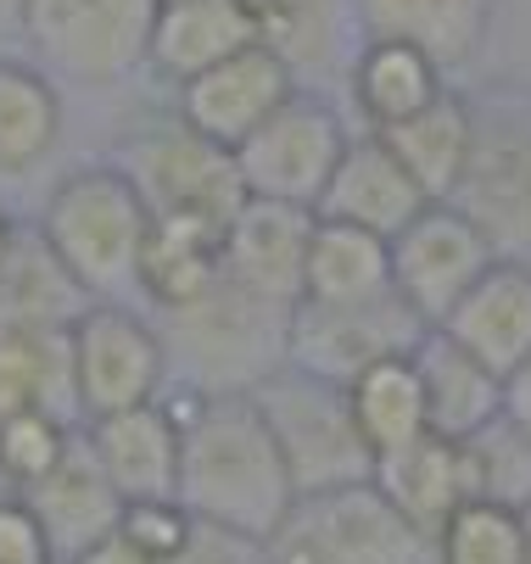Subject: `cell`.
Masks as SVG:
<instances>
[{
  "mask_svg": "<svg viewBox=\"0 0 531 564\" xmlns=\"http://www.w3.org/2000/svg\"><path fill=\"white\" fill-rule=\"evenodd\" d=\"M269 564H431V547L369 480H353L296 492L269 536Z\"/></svg>",
  "mask_w": 531,
  "mask_h": 564,
  "instance_id": "5b68a950",
  "label": "cell"
},
{
  "mask_svg": "<svg viewBox=\"0 0 531 564\" xmlns=\"http://www.w3.org/2000/svg\"><path fill=\"white\" fill-rule=\"evenodd\" d=\"M158 7H174V0H158Z\"/></svg>",
  "mask_w": 531,
  "mask_h": 564,
  "instance_id": "ee69618b",
  "label": "cell"
},
{
  "mask_svg": "<svg viewBox=\"0 0 531 564\" xmlns=\"http://www.w3.org/2000/svg\"><path fill=\"white\" fill-rule=\"evenodd\" d=\"M364 40H398L436 67H459L481 51L498 0H347Z\"/></svg>",
  "mask_w": 531,
  "mask_h": 564,
  "instance_id": "7402d4cb",
  "label": "cell"
},
{
  "mask_svg": "<svg viewBox=\"0 0 531 564\" xmlns=\"http://www.w3.org/2000/svg\"><path fill=\"white\" fill-rule=\"evenodd\" d=\"M7 492H12V487H7V480H0V498H7Z\"/></svg>",
  "mask_w": 531,
  "mask_h": 564,
  "instance_id": "7bdbcfd3",
  "label": "cell"
},
{
  "mask_svg": "<svg viewBox=\"0 0 531 564\" xmlns=\"http://www.w3.org/2000/svg\"><path fill=\"white\" fill-rule=\"evenodd\" d=\"M314 213L285 207V202H258L247 196L241 213L224 229V280L236 291L269 302V307H296L302 302V258H308Z\"/></svg>",
  "mask_w": 531,
  "mask_h": 564,
  "instance_id": "5bb4252c",
  "label": "cell"
},
{
  "mask_svg": "<svg viewBox=\"0 0 531 564\" xmlns=\"http://www.w3.org/2000/svg\"><path fill=\"white\" fill-rule=\"evenodd\" d=\"M285 307H269L230 280H218L202 302L169 313L163 347H180V369L196 391H252L285 364Z\"/></svg>",
  "mask_w": 531,
  "mask_h": 564,
  "instance_id": "277c9868",
  "label": "cell"
},
{
  "mask_svg": "<svg viewBox=\"0 0 531 564\" xmlns=\"http://www.w3.org/2000/svg\"><path fill=\"white\" fill-rule=\"evenodd\" d=\"M247 45H258V34L236 0H174V7H158L145 67H158L174 85H191L196 73L230 62Z\"/></svg>",
  "mask_w": 531,
  "mask_h": 564,
  "instance_id": "603a6c76",
  "label": "cell"
},
{
  "mask_svg": "<svg viewBox=\"0 0 531 564\" xmlns=\"http://www.w3.org/2000/svg\"><path fill=\"white\" fill-rule=\"evenodd\" d=\"M12 235H18V229L7 224V213H0V252H7V247H12Z\"/></svg>",
  "mask_w": 531,
  "mask_h": 564,
  "instance_id": "60d3db41",
  "label": "cell"
},
{
  "mask_svg": "<svg viewBox=\"0 0 531 564\" xmlns=\"http://www.w3.org/2000/svg\"><path fill=\"white\" fill-rule=\"evenodd\" d=\"M252 402L263 409L285 469L296 480V492H325V487H353L369 480V447L358 442L353 409H347V386L314 380L291 364L263 375L252 386Z\"/></svg>",
  "mask_w": 531,
  "mask_h": 564,
  "instance_id": "8992f818",
  "label": "cell"
},
{
  "mask_svg": "<svg viewBox=\"0 0 531 564\" xmlns=\"http://www.w3.org/2000/svg\"><path fill=\"white\" fill-rule=\"evenodd\" d=\"M347 409H353V425H358V442L369 447V458L398 453V447H409V442H420L431 431L425 391H420V375H414L409 352L369 364L347 386Z\"/></svg>",
  "mask_w": 531,
  "mask_h": 564,
  "instance_id": "f1b7e54d",
  "label": "cell"
},
{
  "mask_svg": "<svg viewBox=\"0 0 531 564\" xmlns=\"http://www.w3.org/2000/svg\"><path fill=\"white\" fill-rule=\"evenodd\" d=\"M191 520L224 525L269 542L285 509L296 503V480L285 453L252 402V391L202 397V409L180 431V492Z\"/></svg>",
  "mask_w": 531,
  "mask_h": 564,
  "instance_id": "6da1fadb",
  "label": "cell"
},
{
  "mask_svg": "<svg viewBox=\"0 0 531 564\" xmlns=\"http://www.w3.org/2000/svg\"><path fill=\"white\" fill-rule=\"evenodd\" d=\"M420 336H425V325L398 296L342 302V307L296 302L285 318V364L314 380H330V386H353L369 364L414 352Z\"/></svg>",
  "mask_w": 531,
  "mask_h": 564,
  "instance_id": "7c38bea8",
  "label": "cell"
},
{
  "mask_svg": "<svg viewBox=\"0 0 531 564\" xmlns=\"http://www.w3.org/2000/svg\"><path fill=\"white\" fill-rule=\"evenodd\" d=\"M90 307V296L67 280L51 247L34 235H12L0 252V330H67Z\"/></svg>",
  "mask_w": 531,
  "mask_h": 564,
  "instance_id": "484cf974",
  "label": "cell"
},
{
  "mask_svg": "<svg viewBox=\"0 0 531 564\" xmlns=\"http://www.w3.org/2000/svg\"><path fill=\"white\" fill-rule=\"evenodd\" d=\"M0 564H56L34 509L18 492L0 498Z\"/></svg>",
  "mask_w": 531,
  "mask_h": 564,
  "instance_id": "8d00e7d4",
  "label": "cell"
},
{
  "mask_svg": "<svg viewBox=\"0 0 531 564\" xmlns=\"http://www.w3.org/2000/svg\"><path fill=\"white\" fill-rule=\"evenodd\" d=\"M409 358H414V375L425 391V420L436 436L470 442L503 414V380L481 358H470L447 330H425Z\"/></svg>",
  "mask_w": 531,
  "mask_h": 564,
  "instance_id": "44dd1931",
  "label": "cell"
},
{
  "mask_svg": "<svg viewBox=\"0 0 531 564\" xmlns=\"http://www.w3.org/2000/svg\"><path fill=\"white\" fill-rule=\"evenodd\" d=\"M291 96H296V73L269 45H247L230 62H218L196 73L191 85H180V123L224 151H236Z\"/></svg>",
  "mask_w": 531,
  "mask_h": 564,
  "instance_id": "4fadbf2b",
  "label": "cell"
},
{
  "mask_svg": "<svg viewBox=\"0 0 531 564\" xmlns=\"http://www.w3.org/2000/svg\"><path fill=\"white\" fill-rule=\"evenodd\" d=\"M503 420L520 425V431L531 436V358L514 364V369L503 375Z\"/></svg>",
  "mask_w": 531,
  "mask_h": 564,
  "instance_id": "74e56055",
  "label": "cell"
},
{
  "mask_svg": "<svg viewBox=\"0 0 531 564\" xmlns=\"http://www.w3.org/2000/svg\"><path fill=\"white\" fill-rule=\"evenodd\" d=\"M436 330H447L470 358H481L498 380L531 358V263L498 258Z\"/></svg>",
  "mask_w": 531,
  "mask_h": 564,
  "instance_id": "ac0fdd59",
  "label": "cell"
},
{
  "mask_svg": "<svg viewBox=\"0 0 531 564\" xmlns=\"http://www.w3.org/2000/svg\"><path fill=\"white\" fill-rule=\"evenodd\" d=\"M465 447H470V469H476V498L525 514L531 509V436L498 414Z\"/></svg>",
  "mask_w": 531,
  "mask_h": 564,
  "instance_id": "d6a6232c",
  "label": "cell"
},
{
  "mask_svg": "<svg viewBox=\"0 0 531 564\" xmlns=\"http://www.w3.org/2000/svg\"><path fill=\"white\" fill-rule=\"evenodd\" d=\"M169 564H269V542L196 520V525H191V542H185Z\"/></svg>",
  "mask_w": 531,
  "mask_h": 564,
  "instance_id": "d590c367",
  "label": "cell"
},
{
  "mask_svg": "<svg viewBox=\"0 0 531 564\" xmlns=\"http://www.w3.org/2000/svg\"><path fill=\"white\" fill-rule=\"evenodd\" d=\"M191 525L196 520L185 514L180 498H140V503H123L118 514V536L151 564H169L191 542Z\"/></svg>",
  "mask_w": 531,
  "mask_h": 564,
  "instance_id": "e575fe53",
  "label": "cell"
},
{
  "mask_svg": "<svg viewBox=\"0 0 531 564\" xmlns=\"http://www.w3.org/2000/svg\"><path fill=\"white\" fill-rule=\"evenodd\" d=\"M224 229L230 224L151 218L140 240V263H134V291L158 313H180L202 302L224 280Z\"/></svg>",
  "mask_w": 531,
  "mask_h": 564,
  "instance_id": "ffe728a7",
  "label": "cell"
},
{
  "mask_svg": "<svg viewBox=\"0 0 531 564\" xmlns=\"http://www.w3.org/2000/svg\"><path fill=\"white\" fill-rule=\"evenodd\" d=\"M67 369H73V409L79 420L123 414L158 402L169 380L163 330L123 302H90L67 325Z\"/></svg>",
  "mask_w": 531,
  "mask_h": 564,
  "instance_id": "52a82bcc",
  "label": "cell"
},
{
  "mask_svg": "<svg viewBox=\"0 0 531 564\" xmlns=\"http://www.w3.org/2000/svg\"><path fill=\"white\" fill-rule=\"evenodd\" d=\"M392 296V263H387V240L364 235L353 224L314 218L308 235V258H302V302H375Z\"/></svg>",
  "mask_w": 531,
  "mask_h": 564,
  "instance_id": "4316f807",
  "label": "cell"
},
{
  "mask_svg": "<svg viewBox=\"0 0 531 564\" xmlns=\"http://www.w3.org/2000/svg\"><path fill=\"white\" fill-rule=\"evenodd\" d=\"M420 207H431V202L420 196L409 169L387 151V140L381 134H353L347 151H342V163H336V174H330V185L319 191L314 218L353 224L364 235L392 240Z\"/></svg>",
  "mask_w": 531,
  "mask_h": 564,
  "instance_id": "e0dca14e",
  "label": "cell"
},
{
  "mask_svg": "<svg viewBox=\"0 0 531 564\" xmlns=\"http://www.w3.org/2000/svg\"><path fill=\"white\" fill-rule=\"evenodd\" d=\"M387 263H392V296L425 330H436L459 307V296L498 263V252L453 202H431L387 240Z\"/></svg>",
  "mask_w": 531,
  "mask_h": 564,
  "instance_id": "8fae6325",
  "label": "cell"
},
{
  "mask_svg": "<svg viewBox=\"0 0 531 564\" xmlns=\"http://www.w3.org/2000/svg\"><path fill=\"white\" fill-rule=\"evenodd\" d=\"M23 409H51L67 420L73 409L67 330H0V420Z\"/></svg>",
  "mask_w": 531,
  "mask_h": 564,
  "instance_id": "f546056e",
  "label": "cell"
},
{
  "mask_svg": "<svg viewBox=\"0 0 531 564\" xmlns=\"http://www.w3.org/2000/svg\"><path fill=\"white\" fill-rule=\"evenodd\" d=\"M85 442L123 503L180 492V425L163 414V402H140V409L90 420Z\"/></svg>",
  "mask_w": 531,
  "mask_h": 564,
  "instance_id": "d6986e66",
  "label": "cell"
},
{
  "mask_svg": "<svg viewBox=\"0 0 531 564\" xmlns=\"http://www.w3.org/2000/svg\"><path fill=\"white\" fill-rule=\"evenodd\" d=\"M123 180L134 185L145 218H207V224H230L247 202L236 151H224L202 134H191L180 118L129 140L118 156Z\"/></svg>",
  "mask_w": 531,
  "mask_h": 564,
  "instance_id": "ba28073f",
  "label": "cell"
},
{
  "mask_svg": "<svg viewBox=\"0 0 531 564\" xmlns=\"http://www.w3.org/2000/svg\"><path fill=\"white\" fill-rule=\"evenodd\" d=\"M145 224L151 218L118 163L73 169L40 207V240L90 302H118L134 291Z\"/></svg>",
  "mask_w": 531,
  "mask_h": 564,
  "instance_id": "7a4b0ae2",
  "label": "cell"
},
{
  "mask_svg": "<svg viewBox=\"0 0 531 564\" xmlns=\"http://www.w3.org/2000/svg\"><path fill=\"white\" fill-rule=\"evenodd\" d=\"M487 240L498 258H520L531 247V107L498 101V118L476 107L470 163L447 196Z\"/></svg>",
  "mask_w": 531,
  "mask_h": 564,
  "instance_id": "30bf717a",
  "label": "cell"
},
{
  "mask_svg": "<svg viewBox=\"0 0 531 564\" xmlns=\"http://www.w3.org/2000/svg\"><path fill=\"white\" fill-rule=\"evenodd\" d=\"M347 123L330 101L319 96H291L274 107L241 145H236V169L247 196L258 202H285V207H319V191L330 185L342 151H347Z\"/></svg>",
  "mask_w": 531,
  "mask_h": 564,
  "instance_id": "9c48e42d",
  "label": "cell"
},
{
  "mask_svg": "<svg viewBox=\"0 0 531 564\" xmlns=\"http://www.w3.org/2000/svg\"><path fill=\"white\" fill-rule=\"evenodd\" d=\"M67 564H151V558H140L123 536H107V542H96V547H85L79 558H67Z\"/></svg>",
  "mask_w": 531,
  "mask_h": 564,
  "instance_id": "f35d334b",
  "label": "cell"
},
{
  "mask_svg": "<svg viewBox=\"0 0 531 564\" xmlns=\"http://www.w3.org/2000/svg\"><path fill=\"white\" fill-rule=\"evenodd\" d=\"M23 18V0H0V23H18Z\"/></svg>",
  "mask_w": 531,
  "mask_h": 564,
  "instance_id": "ab89813d",
  "label": "cell"
},
{
  "mask_svg": "<svg viewBox=\"0 0 531 564\" xmlns=\"http://www.w3.org/2000/svg\"><path fill=\"white\" fill-rule=\"evenodd\" d=\"M236 7L252 23L258 45H269L291 73L330 51V0H236Z\"/></svg>",
  "mask_w": 531,
  "mask_h": 564,
  "instance_id": "1f68e13d",
  "label": "cell"
},
{
  "mask_svg": "<svg viewBox=\"0 0 531 564\" xmlns=\"http://www.w3.org/2000/svg\"><path fill=\"white\" fill-rule=\"evenodd\" d=\"M520 520H525V564H531V509H525Z\"/></svg>",
  "mask_w": 531,
  "mask_h": 564,
  "instance_id": "b9f144b4",
  "label": "cell"
},
{
  "mask_svg": "<svg viewBox=\"0 0 531 564\" xmlns=\"http://www.w3.org/2000/svg\"><path fill=\"white\" fill-rule=\"evenodd\" d=\"M353 107L364 118V134H387L409 118H420L447 85H442V67L398 40H364L353 56Z\"/></svg>",
  "mask_w": 531,
  "mask_h": 564,
  "instance_id": "cb8c5ba5",
  "label": "cell"
},
{
  "mask_svg": "<svg viewBox=\"0 0 531 564\" xmlns=\"http://www.w3.org/2000/svg\"><path fill=\"white\" fill-rule=\"evenodd\" d=\"M62 140L56 78L34 62L0 56V174H29Z\"/></svg>",
  "mask_w": 531,
  "mask_h": 564,
  "instance_id": "83f0119b",
  "label": "cell"
},
{
  "mask_svg": "<svg viewBox=\"0 0 531 564\" xmlns=\"http://www.w3.org/2000/svg\"><path fill=\"white\" fill-rule=\"evenodd\" d=\"M387 151L409 169V180L420 185L425 202H447L453 185H459L465 163H470V140H476V101L442 90L420 118L398 123L381 134Z\"/></svg>",
  "mask_w": 531,
  "mask_h": 564,
  "instance_id": "d4e9b609",
  "label": "cell"
},
{
  "mask_svg": "<svg viewBox=\"0 0 531 564\" xmlns=\"http://www.w3.org/2000/svg\"><path fill=\"white\" fill-rule=\"evenodd\" d=\"M73 436L79 431L51 409H23L12 420H0V480H7L12 492H29L40 475L56 469V458L67 453Z\"/></svg>",
  "mask_w": 531,
  "mask_h": 564,
  "instance_id": "836d02e7",
  "label": "cell"
},
{
  "mask_svg": "<svg viewBox=\"0 0 531 564\" xmlns=\"http://www.w3.org/2000/svg\"><path fill=\"white\" fill-rule=\"evenodd\" d=\"M158 0H23V40L34 67L85 90L123 85L134 67H145Z\"/></svg>",
  "mask_w": 531,
  "mask_h": 564,
  "instance_id": "3957f363",
  "label": "cell"
},
{
  "mask_svg": "<svg viewBox=\"0 0 531 564\" xmlns=\"http://www.w3.org/2000/svg\"><path fill=\"white\" fill-rule=\"evenodd\" d=\"M431 564H525V520L520 509L470 498L431 542Z\"/></svg>",
  "mask_w": 531,
  "mask_h": 564,
  "instance_id": "4dcf8cb0",
  "label": "cell"
},
{
  "mask_svg": "<svg viewBox=\"0 0 531 564\" xmlns=\"http://www.w3.org/2000/svg\"><path fill=\"white\" fill-rule=\"evenodd\" d=\"M18 498L34 509V520H40V531H45L56 564H67V558H79L85 547L118 536L123 498L112 492V480L101 475V464H96L85 431L67 442V453L56 458V469L40 475L34 487L18 492Z\"/></svg>",
  "mask_w": 531,
  "mask_h": 564,
  "instance_id": "2e32d148",
  "label": "cell"
},
{
  "mask_svg": "<svg viewBox=\"0 0 531 564\" xmlns=\"http://www.w3.org/2000/svg\"><path fill=\"white\" fill-rule=\"evenodd\" d=\"M369 487L381 492V498L398 509V520H403L409 531H420L425 547H431L436 531L453 520V509H465V503L476 498L470 447L453 442V436L425 431L420 442L375 458V464H369Z\"/></svg>",
  "mask_w": 531,
  "mask_h": 564,
  "instance_id": "9a60e30c",
  "label": "cell"
}]
</instances>
